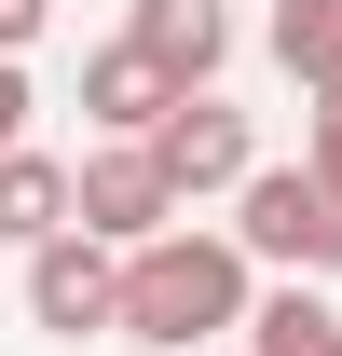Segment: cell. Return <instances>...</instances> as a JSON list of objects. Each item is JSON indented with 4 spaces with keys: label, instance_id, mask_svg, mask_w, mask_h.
Segmentation results:
<instances>
[{
    "label": "cell",
    "instance_id": "obj_8",
    "mask_svg": "<svg viewBox=\"0 0 342 356\" xmlns=\"http://www.w3.org/2000/svg\"><path fill=\"white\" fill-rule=\"evenodd\" d=\"M42 233H69V165H55V151H28V137H14V151H0V247L28 261Z\"/></svg>",
    "mask_w": 342,
    "mask_h": 356
},
{
    "label": "cell",
    "instance_id": "obj_14",
    "mask_svg": "<svg viewBox=\"0 0 342 356\" xmlns=\"http://www.w3.org/2000/svg\"><path fill=\"white\" fill-rule=\"evenodd\" d=\"M329 356H342V343H329Z\"/></svg>",
    "mask_w": 342,
    "mask_h": 356
},
{
    "label": "cell",
    "instance_id": "obj_10",
    "mask_svg": "<svg viewBox=\"0 0 342 356\" xmlns=\"http://www.w3.org/2000/svg\"><path fill=\"white\" fill-rule=\"evenodd\" d=\"M329 343H342V315H329L315 274H288L274 302H247V356H329Z\"/></svg>",
    "mask_w": 342,
    "mask_h": 356
},
{
    "label": "cell",
    "instance_id": "obj_6",
    "mask_svg": "<svg viewBox=\"0 0 342 356\" xmlns=\"http://www.w3.org/2000/svg\"><path fill=\"white\" fill-rule=\"evenodd\" d=\"M124 42L151 55L178 96H206V83H219V55H233V14H219V0H124Z\"/></svg>",
    "mask_w": 342,
    "mask_h": 356
},
{
    "label": "cell",
    "instance_id": "obj_9",
    "mask_svg": "<svg viewBox=\"0 0 342 356\" xmlns=\"http://www.w3.org/2000/svg\"><path fill=\"white\" fill-rule=\"evenodd\" d=\"M274 69L301 96H342V0H274Z\"/></svg>",
    "mask_w": 342,
    "mask_h": 356
},
{
    "label": "cell",
    "instance_id": "obj_5",
    "mask_svg": "<svg viewBox=\"0 0 342 356\" xmlns=\"http://www.w3.org/2000/svg\"><path fill=\"white\" fill-rule=\"evenodd\" d=\"M151 165H165V192H178V206H206V192H233V178L260 165V137H247V110L206 83V96H178L165 124H151Z\"/></svg>",
    "mask_w": 342,
    "mask_h": 356
},
{
    "label": "cell",
    "instance_id": "obj_13",
    "mask_svg": "<svg viewBox=\"0 0 342 356\" xmlns=\"http://www.w3.org/2000/svg\"><path fill=\"white\" fill-rule=\"evenodd\" d=\"M42 14H55V0H0V55H28V42H42Z\"/></svg>",
    "mask_w": 342,
    "mask_h": 356
},
{
    "label": "cell",
    "instance_id": "obj_3",
    "mask_svg": "<svg viewBox=\"0 0 342 356\" xmlns=\"http://www.w3.org/2000/svg\"><path fill=\"white\" fill-rule=\"evenodd\" d=\"M165 220H192V206L165 192L151 137H96L83 165H69V233H96V247H151Z\"/></svg>",
    "mask_w": 342,
    "mask_h": 356
},
{
    "label": "cell",
    "instance_id": "obj_4",
    "mask_svg": "<svg viewBox=\"0 0 342 356\" xmlns=\"http://www.w3.org/2000/svg\"><path fill=\"white\" fill-rule=\"evenodd\" d=\"M110 288H124V247H96V233L28 247V329H55V343H110Z\"/></svg>",
    "mask_w": 342,
    "mask_h": 356
},
{
    "label": "cell",
    "instance_id": "obj_2",
    "mask_svg": "<svg viewBox=\"0 0 342 356\" xmlns=\"http://www.w3.org/2000/svg\"><path fill=\"white\" fill-rule=\"evenodd\" d=\"M233 247L274 274H342V192L315 165H247L233 178Z\"/></svg>",
    "mask_w": 342,
    "mask_h": 356
},
{
    "label": "cell",
    "instance_id": "obj_11",
    "mask_svg": "<svg viewBox=\"0 0 342 356\" xmlns=\"http://www.w3.org/2000/svg\"><path fill=\"white\" fill-rule=\"evenodd\" d=\"M301 165L342 192V96H301Z\"/></svg>",
    "mask_w": 342,
    "mask_h": 356
},
{
    "label": "cell",
    "instance_id": "obj_12",
    "mask_svg": "<svg viewBox=\"0 0 342 356\" xmlns=\"http://www.w3.org/2000/svg\"><path fill=\"white\" fill-rule=\"evenodd\" d=\"M28 110H42V96H28V55H0V151L28 137Z\"/></svg>",
    "mask_w": 342,
    "mask_h": 356
},
{
    "label": "cell",
    "instance_id": "obj_7",
    "mask_svg": "<svg viewBox=\"0 0 342 356\" xmlns=\"http://www.w3.org/2000/svg\"><path fill=\"white\" fill-rule=\"evenodd\" d=\"M165 110H178V83H165L137 42H96V55H83V124H96V137H151Z\"/></svg>",
    "mask_w": 342,
    "mask_h": 356
},
{
    "label": "cell",
    "instance_id": "obj_1",
    "mask_svg": "<svg viewBox=\"0 0 342 356\" xmlns=\"http://www.w3.org/2000/svg\"><path fill=\"white\" fill-rule=\"evenodd\" d=\"M247 302H260V261H247V247H233V233H206V220H165L151 247H124L110 343H137V356H192V343H219V329H247Z\"/></svg>",
    "mask_w": 342,
    "mask_h": 356
}]
</instances>
